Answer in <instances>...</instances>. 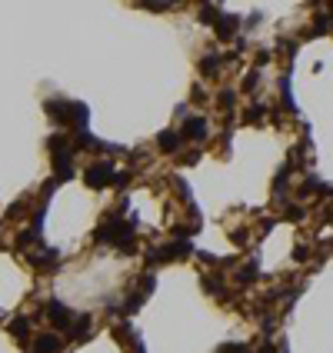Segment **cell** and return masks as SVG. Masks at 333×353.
<instances>
[{"label": "cell", "mask_w": 333, "mask_h": 353, "mask_svg": "<svg viewBox=\"0 0 333 353\" xmlns=\"http://www.w3.org/2000/svg\"><path fill=\"white\" fill-rule=\"evenodd\" d=\"M200 67H203V73H217V67H220V57H206Z\"/></svg>", "instance_id": "cell-7"}, {"label": "cell", "mask_w": 333, "mask_h": 353, "mask_svg": "<svg viewBox=\"0 0 333 353\" xmlns=\"http://www.w3.org/2000/svg\"><path fill=\"white\" fill-rule=\"evenodd\" d=\"M330 217H333V213H330Z\"/></svg>", "instance_id": "cell-9"}, {"label": "cell", "mask_w": 333, "mask_h": 353, "mask_svg": "<svg viewBox=\"0 0 333 353\" xmlns=\"http://www.w3.org/2000/svg\"><path fill=\"white\" fill-rule=\"evenodd\" d=\"M33 350H37V353H57V350H60V340L50 337V333H40V337L33 340Z\"/></svg>", "instance_id": "cell-3"}, {"label": "cell", "mask_w": 333, "mask_h": 353, "mask_svg": "<svg viewBox=\"0 0 333 353\" xmlns=\"http://www.w3.org/2000/svg\"><path fill=\"white\" fill-rule=\"evenodd\" d=\"M27 330H30V323H27L24 317H20V320H14V323H10V333H14L17 340H24V333H27Z\"/></svg>", "instance_id": "cell-6"}, {"label": "cell", "mask_w": 333, "mask_h": 353, "mask_svg": "<svg viewBox=\"0 0 333 353\" xmlns=\"http://www.w3.org/2000/svg\"><path fill=\"white\" fill-rule=\"evenodd\" d=\"M157 144H160V147H163V153H174V150H177V147H180V137H177V134H174V130H163V134H160V137H157Z\"/></svg>", "instance_id": "cell-5"}, {"label": "cell", "mask_w": 333, "mask_h": 353, "mask_svg": "<svg viewBox=\"0 0 333 353\" xmlns=\"http://www.w3.org/2000/svg\"><path fill=\"white\" fill-rule=\"evenodd\" d=\"M220 107H223V110L233 107V94H230V90H223V94H220Z\"/></svg>", "instance_id": "cell-8"}, {"label": "cell", "mask_w": 333, "mask_h": 353, "mask_svg": "<svg viewBox=\"0 0 333 353\" xmlns=\"http://www.w3.org/2000/svg\"><path fill=\"white\" fill-rule=\"evenodd\" d=\"M183 137H190V140H203V137H206V123L200 120V117L187 120V123H183Z\"/></svg>", "instance_id": "cell-4"}, {"label": "cell", "mask_w": 333, "mask_h": 353, "mask_svg": "<svg viewBox=\"0 0 333 353\" xmlns=\"http://www.w3.org/2000/svg\"><path fill=\"white\" fill-rule=\"evenodd\" d=\"M84 180H87V187H94V190H100V187H107L113 180V170L107 167V163H94V167H87V173H84Z\"/></svg>", "instance_id": "cell-1"}, {"label": "cell", "mask_w": 333, "mask_h": 353, "mask_svg": "<svg viewBox=\"0 0 333 353\" xmlns=\"http://www.w3.org/2000/svg\"><path fill=\"white\" fill-rule=\"evenodd\" d=\"M47 317H50V320H54L60 330H70V327H73V317L67 313L64 303H50V306H47Z\"/></svg>", "instance_id": "cell-2"}]
</instances>
